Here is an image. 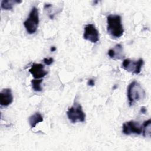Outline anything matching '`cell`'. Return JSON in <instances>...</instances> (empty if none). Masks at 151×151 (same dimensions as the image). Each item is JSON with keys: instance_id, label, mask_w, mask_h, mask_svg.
Listing matches in <instances>:
<instances>
[{"instance_id": "cell-1", "label": "cell", "mask_w": 151, "mask_h": 151, "mask_svg": "<svg viewBox=\"0 0 151 151\" xmlns=\"http://www.w3.org/2000/svg\"><path fill=\"white\" fill-rule=\"evenodd\" d=\"M107 31L113 38H118L123 35L124 28L120 15L111 14L107 17Z\"/></svg>"}, {"instance_id": "cell-2", "label": "cell", "mask_w": 151, "mask_h": 151, "mask_svg": "<svg viewBox=\"0 0 151 151\" xmlns=\"http://www.w3.org/2000/svg\"><path fill=\"white\" fill-rule=\"evenodd\" d=\"M127 96L129 106H132L136 102L143 100L146 96V92L137 81H133L127 87Z\"/></svg>"}, {"instance_id": "cell-3", "label": "cell", "mask_w": 151, "mask_h": 151, "mask_svg": "<svg viewBox=\"0 0 151 151\" xmlns=\"http://www.w3.org/2000/svg\"><path fill=\"white\" fill-rule=\"evenodd\" d=\"M23 24L29 34H34L37 31L39 24V14L37 8L35 6L32 8L28 17Z\"/></svg>"}, {"instance_id": "cell-4", "label": "cell", "mask_w": 151, "mask_h": 151, "mask_svg": "<svg viewBox=\"0 0 151 151\" xmlns=\"http://www.w3.org/2000/svg\"><path fill=\"white\" fill-rule=\"evenodd\" d=\"M67 115L69 120L73 123L83 122L86 119V114L83 110L82 106L78 103H75L68 109Z\"/></svg>"}, {"instance_id": "cell-5", "label": "cell", "mask_w": 151, "mask_h": 151, "mask_svg": "<svg viewBox=\"0 0 151 151\" xmlns=\"http://www.w3.org/2000/svg\"><path fill=\"white\" fill-rule=\"evenodd\" d=\"M144 61L142 58H139L137 61L131 60L129 58L124 59L122 64V67L128 72L138 74L140 73Z\"/></svg>"}, {"instance_id": "cell-6", "label": "cell", "mask_w": 151, "mask_h": 151, "mask_svg": "<svg viewBox=\"0 0 151 151\" xmlns=\"http://www.w3.org/2000/svg\"><path fill=\"white\" fill-rule=\"evenodd\" d=\"M142 124L139 122L130 120L123 124L122 132L126 135L141 134L142 133Z\"/></svg>"}, {"instance_id": "cell-7", "label": "cell", "mask_w": 151, "mask_h": 151, "mask_svg": "<svg viewBox=\"0 0 151 151\" xmlns=\"http://www.w3.org/2000/svg\"><path fill=\"white\" fill-rule=\"evenodd\" d=\"M83 38L92 43H97L99 41V32L94 24H89L85 26Z\"/></svg>"}, {"instance_id": "cell-8", "label": "cell", "mask_w": 151, "mask_h": 151, "mask_svg": "<svg viewBox=\"0 0 151 151\" xmlns=\"http://www.w3.org/2000/svg\"><path fill=\"white\" fill-rule=\"evenodd\" d=\"M29 73L35 79H40L46 76L48 72L45 70L44 65L40 63H33L29 70Z\"/></svg>"}, {"instance_id": "cell-9", "label": "cell", "mask_w": 151, "mask_h": 151, "mask_svg": "<svg viewBox=\"0 0 151 151\" xmlns=\"http://www.w3.org/2000/svg\"><path fill=\"white\" fill-rule=\"evenodd\" d=\"M13 101V96L10 88H4L0 93V104L2 106H8Z\"/></svg>"}, {"instance_id": "cell-10", "label": "cell", "mask_w": 151, "mask_h": 151, "mask_svg": "<svg viewBox=\"0 0 151 151\" xmlns=\"http://www.w3.org/2000/svg\"><path fill=\"white\" fill-rule=\"evenodd\" d=\"M107 54L111 58L114 60H120L124 57L123 47L120 44H117L113 48L109 50Z\"/></svg>"}, {"instance_id": "cell-11", "label": "cell", "mask_w": 151, "mask_h": 151, "mask_svg": "<svg viewBox=\"0 0 151 151\" xmlns=\"http://www.w3.org/2000/svg\"><path fill=\"white\" fill-rule=\"evenodd\" d=\"M29 123L31 128H34L36 126V125L43 121V117L39 112H36L34 114L31 115L29 119Z\"/></svg>"}, {"instance_id": "cell-12", "label": "cell", "mask_w": 151, "mask_h": 151, "mask_svg": "<svg viewBox=\"0 0 151 151\" xmlns=\"http://www.w3.org/2000/svg\"><path fill=\"white\" fill-rule=\"evenodd\" d=\"M21 2H22L21 1L3 0L1 2V7L5 10H11L13 8L15 4H19Z\"/></svg>"}, {"instance_id": "cell-13", "label": "cell", "mask_w": 151, "mask_h": 151, "mask_svg": "<svg viewBox=\"0 0 151 151\" xmlns=\"http://www.w3.org/2000/svg\"><path fill=\"white\" fill-rule=\"evenodd\" d=\"M142 134L144 137L150 136V130H151V120L148 119L145 121L142 124Z\"/></svg>"}, {"instance_id": "cell-14", "label": "cell", "mask_w": 151, "mask_h": 151, "mask_svg": "<svg viewBox=\"0 0 151 151\" xmlns=\"http://www.w3.org/2000/svg\"><path fill=\"white\" fill-rule=\"evenodd\" d=\"M42 81L41 79H34L31 80L32 88L35 91H41L42 88L41 84Z\"/></svg>"}, {"instance_id": "cell-15", "label": "cell", "mask_w": 151, "mask_h": 151, "mask_svg": "<svg viewBox=\"0 0 151 151\" xmlns=\"http://www.w3.org/2000/svg\"><path fill=\"white\" fill-rule=\"evenodd\" d=\"M44 63L47 65H50L51 64H52V63L54 62V59L52 57H50V58H44Z\"/></svg>"}, {"instance_id": "cell-16", "label": "cell", "mask_w": 151, "mask_h": 151, "mask_svg": "<svg viewBox=\"0 0 151 151\" xmlns=\"http://www.w3.org/2000/svg\"><path fill=\"white\" fill-rule=\"evenodd\" d=\"M95 84L94 80L93 79H89L87 81V85L89 86H94Z\"/></svg>"}, {"instance_id": "cell-17", "label": "cell", "mask_w": 151, "mask_h": 151, "mask_svg": "<svg viewBox=\"0 0 151 151\" xmlns=\"http://www.w3.org/2000/svg\"><path fill=\"white\" fill-rule=\"evenodd\" d=\"M146 111H147V110H146V109L145 107H141V109H140V112H141L142 113L145 114V113H146Z\"/></svg>"}, {"instance_id": "cell-18", "label": "cell", "mask_w": 151, "mask_h": 151, "mask_svg": "<svg viewBox=\"0 0 151 151\" xmlns=\"http://www.w3.org/2000/svg\"><path fill=\"white\" fill-rule=\"evenodd\" d=\"M50 50H51V51L54 52L56 50V47H51V48H50Z\"/></svg>"}]
</instances>
